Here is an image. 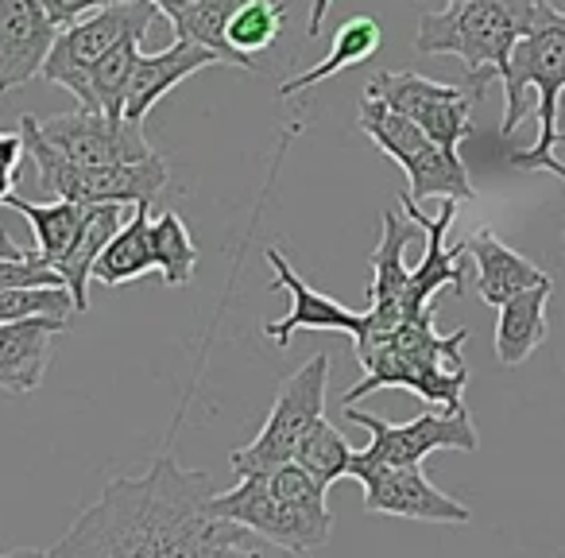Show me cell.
Listing matches in <instances>:
<instances>
[{
	"label": "cell",
	"mask_w": 565,
	"mask_h": 558,
	"mask_svg": "<svg viewBox=\"0 0 565 558\" xmlns=\"http://www.w3.org/2000/svg\"><path fill=\"white\" fill-rule=\"evenodd\" d=\"M120 225H125V206H117V202L86 206V218H82L78 236H74V244L66 249V256L55 264V272L63 275V284L71 287L78 315L89 310V280H94V264Z\"/></svg>",
	"instance_id": "20"
},
{
	"label": "cell",
	"mask_w": 565,
	"mask_h": 558,
	"mask_svg": "<svg viewBox=\"0 0 565 558\" xmlns=\"http://www.w3.org/2000/svg\"><path fill=\"white\" fill-rule=\"evenodd\" d=\"M364 485V508L372 516L423 519V524H469L472 512L461 501L446 496L423 465H384L356 477Z\"/></svg>",
	"instance_id": "13"
},
{
	"label": "cell",
	"mask_w": 565,
	"mask_h": 558,
	"mask_svg": "<svg viewBox=\"0 0 565 558\" xmlns=\"http://www.w3.org/2000/svg\"><path fill=\"white\" fill-rule=\"evenodd\" d=\"M369 94L384 97L395 113L411 117L430 140L457 151L472 136V102H480L469 86L430 82L415 71H380L369 82Z\"/></svg>",
	"instance_id": "11"
},
{
	"label": "cell",
	"mask_w": 565,
	"mask_h": 558,
	"mask_svg": "<svg viewBox=\"0 0 565 558\" xmlns=\"http://www.w3.org/2000/svg\"><path fill=\"white\" fill-rule=\"evenodd\" d=\"M17 190V171H9V167H0V206H4V198Z\"/></svg>",
	"instance_id": "34"
},
{
	"label": "cell",
	"mask_w": 565,
	"mask_h": 558,
	"mask_svg": "<svg viewBox=\"0 0 565 558\" xmlns=\"http://www.w3.org/2000/svg\"><path fill=\"white\" fill-rule=\"evenodd\" d=\"M345 419L361 423L372 434L369 446L353 450V462H349V477L353 481L369 470H384V465H423V457L434 454V450H465V454H472L480 446L469 408L423 411L411 423H387V419L361 411L356 403H345Z\"/></svg>",
	"instance_id": "9"
},
{
	"label": "cell",
	"mask_w": 565,
	"mask_h": 558,
	"mask_svg": "<svg viewBox=\"0 0 565 558\" xmlns=\"http://www.w3.org/2000/svg\"><path fill=\"white\" fill-rule=\"evenodd\" d=\"M156 272V249H151V218L148 206H132V218L113 233L94 264V280L105 287H125L140 275Z\"/></svg>",
	"instance_id": "22"
},
{
	"label": "cell",
	"mask_w": 565,
	"mask_h": 558,
	"mask_svg": "<svg viewBox=\"0 0 565 558\" xmlns=\"http://www.w3.org/2000/svg\"><path fill=\"white\" fill-rule=\"evenodd\" d=\"M264 260L271 264V272H275V287H282V292L291 295V310H287V315H282L279 323H267L264 326V338L267 341H275L279 349H287V346H291V334L295 330L349 334V338H353V334L361 330L364 310H349V307H341L338 299H330V295L315 292V287H310L307 280H302V275L295 272L291 264H287L282 249L267 244Z\"/></svg>",
	"instance_id": "14"
},
{
	"label": "cell",
	"mask_w": 565,
	"mask_h": 558,
	"mask_svg": "<svg viewBox=\"0 0 565 558\" xmlns=\"http://www.w3.org/2000/svg\"><path fill=\"white\" fill-rule=\"evenodd\" d=\"M205 66H221V59L213 55L210 48H198V43H190V40H174L167 51L140 55L132 86H128V97H125V117L143 120L179 82H186L190 74L205 71Z\"/></svg>",
	"instance_id": "17"
},
{
	"label": "cell",
	"mask_w": 565,
	"mask_h": 558,
	"mask_svg": "<svg viewBox=\"0 0 565 558\" xmlns=\"http://www.w3.org/2000/svg\"><path fill=\"white\" fill-rule=\"evenodd\" d=\"M244 0H190L186 9L171 20L174 40H190L198 48H210L221 59V66H236V71H256V63L244 55H236L228 48V20L236 17Z\"/></svg>",
	"instance_id": "24"
},
{
	"label": "cell",
	"mask_w": 565,
	"mask_h": 558,
	"mask_svg": "<svg viewBox=\"0 0 565 558\" xmlns=\"http://www.w3.org/2000/svg\"><path fill=\"white\" fill-rule=\"evenodd\" d=\"M4 206H12L17 213H24L28 225L35 229V244H40V256L47 260L51 267L66 256V249L74 244L82 229V218H86V206L71 202V198H51V202H28L20 194H9Z\"/></svg>",
	"instance_id": "25"
},
{
	"label": "cell",
	"mask_w": 565,
	"mask_h": 558,
	"mask_svg": "<svg viewBox=\"0 0 565 558\" xmlns=\"http://www.w3.org/2000/svg\"><path fill=\"white\" fill-rule=\"evenodd\" d=\"M465 252L477 264V292L488 307H500V303H508L511 295L526 292V287L550 284L546 272H539L531 260L508 249L492 229H477L472 236H465Z\"/></svg>",
	"instance_id": "18"
},
{
	"label": "cell",
	"mask_w": 565,
	"mask_h": 558,
	"mask_svg": "<svg viewBox=\"0 0 565 558\" xmlns=\"http://www.w3.org/2000/svg\"><path fill=\"white\" fill-rule=\"evenodd\" d=\"M156 17H159V9L151 0H125V4H105V9L58 28L55 48H51L47 63H43V78H47L51 86L71 90L78 109H94L89 66H94L105 51L117 48V43L143 40V32H148Z\"/></svg>",
	"instance_id": "8"
},
{
	"label": "cell",
	"mask_w": 565,
	"mask_h": 558,
	"mask_svg": "<svg viewBox=\"0 0 565 558\" xmlns=\"http://www.w3.org/2000/svg\"><path fill=\"white\" fill-rule=\"evenodd\" d=\"M213 477L182 470L171 450L140 477H117L51 543L55 558H264L279 555L256 531L213 516Z\"/></svg>",
	"instance_id": "1"
},
{
	"label": "cell",
	"mask_w": 565,
	"mask_h": 558,
	"mask_svg": "<svg viewBox=\"0 0 565 558\" xmlns=\"http://www.w3.org/2000/svg\"><path fill=\"white\" fill-rule=\"evenodd\" d=\"M550 0H446V12L418 20V55H457L465 63V86L484 97L488 82L500 78L511 48L550 17Z\"/></svg>",
	"instance_id": "4"
},
{
	"label": "cell",
	"mask_w": 565,
	"mask_h": 558,
	"mask_svg": "<svg viewBox=\"0 0 565 558\" xmlns=\"http://www.w3.org/2000/svg\"><path fill=\"white\" fill-rule=\"evenodd\" d=\"M58 24L43 0H0V97L43 74Z\"/></svg>",
	"instance_id": "15"
},
{
	"label": "cell",
	"mask_w": 565,
	"mask_h": 558,
	"mask_svg": "<svg viewBox=\"0 0 565 558\" xmlns=\"http://www.w3.org/2000/svg\"><path fill=\"white\" fill-rule=\"evenodd\" d=\"M380 43H384V32H380L376 20H372V17H349L345 24L333 32L330 55H326L315 71H302V74H295V78L282 82L279 97H295V94H302V90L318 86V82L333 78V74L353 71V66L369 63V59H376Z\"/></svg>",
	"instance_id": "23"
},
{
	"label": "cell",
	"mask_w": 565,
	"mask_h": 558,
	"mask_svg": "<svg viewBox=\"0 0 565 558\" xmlns=\"http://www.w3.org/2000/svg\"><path fill=\"white\" fill-rule=\"evenodd\" d=\"M151 249H156V272L163 275L167 287H186L194 280L198 244L174 210H163L151 221Z\"/></svg>",
	"instance_id": "26"
},
{
	"label": "cell",
	"mask_w": 565,
	"mask_h": 558,
	"mask_svg": "<svg viewBox=\"0 0 565 558\" xmlns=\"http://www.w3.org/2000/svg\"><path fill=\"white\" fill-rule=\"evenodd\" d=\"M356 128H361L387 159H395V164L407 171L415 202H423V198H457V202H472L477 190H472V179H469V171H465L461 156L441 148L438 140H430L415 120L395 113L384 97L364 90L361 113H356Z\"/></svg>",
	"instance_id": "6"
},
{
	"label": "cell",
	"mask_w": 565,
	"mask_h": 558,
	"mask_svg": "<svg viewBox=\"0 0 565 558\" xmlns=\"http://www.w3.org/2000/svg\"><path fill=\"white\" fill-rule=\"evenodd\" d=\"M415 233H418V221L399 218L395 210L384 213V233H380V244L372 249L369 307H403L407 310L411 267H407V260H403V252H407V244L415 241ZM418 315H423V310H418Z\"/></svg>",
	"instance_id": "21"
},
{
	"label": "cell",
	"mask_w": 565,
	"mask_h": 558,
	"mask_svg": "<svg viewBox=\"0 0 565 558\" xmlns=\"http://www.w3.org/2000/svg\"><path fill=\"white\" fill-rule=\"evenodd\" d=\"M105 4H125V0H43V9H47V17L55 20L58 28L74 24V20L89 17V12L105 9Z\"/></svg>",
	"instance_id": "31"
},
{
	"label": "cell",
	"mask_w": 565,
	"mask_h": 558,
	"mask_svg": "<svg viewBox=\"0 0 565 558\" xmlns=\"http://www.w3.org/2000/svg\"><path fill=\"white\" fill-rule=\"evenodd\" d=\"M326 388H330V354H315L307 365H299L291 377L282 380L279 396L271 403V415L259 427L256 439L228 454V465H233L236 477L271 473L279 465L295 462L302 439L326 411Z\"/></svg>",
	"instance_id": "7"
},
{
	"label": "cell",
	"mask_w": 565,
	"mask_h": 558,
	"mask_svg": "<svg viewBox=\"0 0 565 558\" xmlns=\"http://www.w3.org/2000/svg\"><path fill=\"white\" fill-rule=\"evenodd\" d=\"M557 144H565V128H562V133H557Z\"/></svg>",
	"instance_id": "36"
},
{
	"label": "cell",
	"mask_w": 565,
	"mask_h": 558,
	"mask_svg": "<svg viewBox=\"0 0 565 558\" xmlns=\"http://www.w3.org/2000/svg\"><path fill=\"white\" fill-rule=\"evenodd\" d=\"M210 512L248 527V531H256L259 539L279 547L282 555L318 550L333 531L330 512L318 516V512H302V508H295L291 501H282L271 485V473H248V477H241V485L228 488V493H213Z\"/></svg>",
	"instance_id": "10"
},
{
	"label": "cell",
	"mask_w": 565,
	"mask_h": 558,
	"mask_svg": "<svg viewBox=\"0 0 565 558\" xmlns=\"http://www.w3.org/2000/svg\"><path fill=\"white\" fill-rule=\"evenodd\" d=\"M151 4H156V9H159V12H163V17H167V20H174V17H179V12H182V9H186L190 0H151Z\"/></svg>",
	"instance_id": "33"
},
{
	"label": "cell",
	"mask_w": 565,
	"mask_h": 558,
	"mask_svg": "<svg viewBox=\"0 0 565 558\" xmlns=\"http://www.w3.org/2000/svg\"><path fill=\"white\" fill-rule=\"evenodd\" d=\"M554 295V280L539 287H526V292L511 295L508 303H500V315H495V361L515 369L523 365L542 341L550 338L546 326V303Z\"/></svg>",
	"instance_id": "19"
},
{
	"label": "cell",
	"mask_w": 565,
	"mask_h": 558,
	"mask_svg": "<svg viewBox=\"0 0 565 558\" xmlns=\"http://www.w3.org/2000/svg\"><path fill=\"white\" fill-rule=\"evenodd\" d=\"M40 133L71 164H136V159L156 156L140 120L109 117V113L97 109L47 117L40 120Z\"/></svg>",
	"instance_id": "12"
},
{
	"label": "cell",
	"mask_w": 565,
	"mask_h": 558,
	"mask_svg": "<svg viewBox=\"0 0 565 558\" xmlns=\"http://www.w3.org/2000/svg\"><path fill=\"white\" fill-rule=\"evenodd\" d=\"M136 63H140V40H125L89 66V94H94L97 113L125 117V97L132 86Z\"/></svg>",
	"instance_id": "27"
},
{
	"label": "cell",
	"mask_w": 565,
	"mask_h": 558,
	"mask_svg": "<svg viewBox=\"0 0 565 558\" xmlns=\"http://www.w3.org/2000/svg\"><path fill=\"white\" fill-rule=\"evenodd\" d=\"M503 82V125L500 133L511 136L519 120L539 113V140L526 151H511V167L519 171H550L565 179V164L554 159L557 148V109L565 102V12L554 9L542 17L523 40L511 48L508 63L500 71Z\"/></svg>",
	"instance_id": "3"
},
{
	"label": "cell",
	"mask_w": 565,
	"mask_h": 558,
	"mask_svg": "<svg viewBox=\"0 0 565 558\" xmlns=\"http://www.w3.org/2000/svg\"><path fill=\"white\" fill-rule=\"evenodd\" d=\"M20 133L28 144V159L40 175V190L47 198H71L78 206H151L167 187V159L148 156L136 164H71L58 156L40 133V117H20Z\"/></svg>",
	"instance_id": "5"
},
{
	"label": "cell",
	"mask_w": 565,
	"mask_h": 558,
	"mask_svg": "<svg viewBox=\"0 0 565 558\" xmlns=\"http://www.w3.org/2000/svg\"><path fill=\"white\" fill-rule=\"evenodd\" d=\"M295 462L302 465V470L310 473V477L318 481L322 488L338 485L341 477H349V462H353V446L345 442V434L338 431V427L330 423V419H318L315 427H310V434L302 439L299 454H295Z\"/></svg>",
	"instance_id": "29"
},
{
	"label": "cell",
	"mask_w": 565,
	"mask_h": 558,
	"mask_svg": "<svg viewBox=\"0 0 565 558\" xmlns=\"http://www.w3.org/2000/svg\"><path fill=\"white\" fill-rule=\"evenodd\" d=\"M35 315H58V318L78 315L71 287L51 284V287H9V292H0V326Z\"/></svg>",
	"instance_id": "30"
},
{
	"label": "cell",
	"mask_w": 565,
	"mask_h": 558,
	"mask_svg": "<svg viewBox=\"0 0 565 558\" xmlns=\"http://www.w3.org/2000/svg\"><path fill=\"white\" fill-rule=\"evenodd\" d=\"M465 341H469V330H457L449 338L434 330V307L403 318L387 334L353 341L364 365V380L349 388L345 403L364 400L380 388H407L423 403H438L446 411L465 408L461 392L469 385V369L461 361Z\"/></svg>",
	"instance_id": "2"
},
{
	"label": "cell",
	"mask_w": 565,
	"mask_h": 558,
	"mask_svg": "<svg viewBox=\"0 0 565 558\" xmlns=\"http://www.w3.org/2000/svg\"><path fill=\"white\" fill-rule=\"evenodd\" d=\"M24 159H28L24 133H0V167L20 171V164H24Z\"/></svg>",
	"instance_id": "32"
},
{
	"label": "cell",
	"mask_w": 565,
	"mask_h": 558,
	"mask_svg": "<svg viewBox=\"0 0 565 558\" xmlns=\"http://www.w3.org/2000/svg\"><path fill=\"white\" fill-rule=\"evenodd\" d=\"M287 28V4L282 0H244L236 17L228 20V48L236 55L256 63L259 51H267Z\"/></svg>",
	"instance_id": "28"
},
{
	"label": "cell",
	"mask_w": 565,
	"mask_h": 558,
	"mask_svg": "<svg viewBox=\"0 0 565 558\" xmlns=\"http://www.w3.org/2000/svg\"><path fill=\"white\" fill-rule=\"evenodd\" d=\"M0 252H28V249H20V244L12 241L9 229H0Z\"/></svg>",
	"instance_id": "35"
},
{
	"label": "cell",
	"mask_w": 565,
	"mask_h": 558,
	"mask_svg": "<svg viewBox=\"0 0 565 558\" xmlns=\"http://www.w3.org/2000/svg\"><path fill=\"white\" fill-rule=\"evenodd\" d=\"M66 318L35 315L0 326V388L12 396H28L43 385L55 338H63Z\"/></svg>",
	"instance_id": "16"
}]
</instances>
